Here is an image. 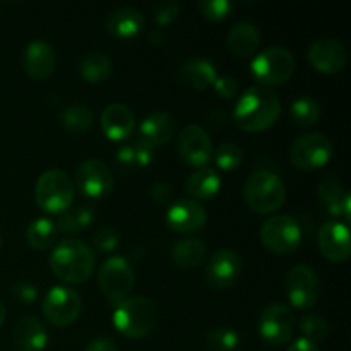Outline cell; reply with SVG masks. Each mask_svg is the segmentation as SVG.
I'll use <instances>...</instances> for the list:
<instances>
[{"label": "cell", "instance_id": "83f0119b", "mask_svg": "<svg viewBox=\"0 0 351 351\" xmlns=\"http://www.w3.org/2000/svg\"><path fill=\"white\" fill-rule=\"evenodd\" d=\"M112 60L103 51H88L77 62V71L89 84H98L112 74Z\"/></svg>", "mask_w": 351, "mask_h": 351}, {"label": "cell", "instance_id": "7c38bea8", "mask_svg": "<svg viewBox=\"0 0 351 351\" xmlns=\"http://www.w3.org/2000/svg\"><path fill=\"white\" fill-rule=\"evenodd\" d=\"M285 291L290 304L297 308H311L317 304L321 295V283L307 264H297L285 276Z\"/></svg>", "mask_w": 351, "mask_h": 351}, {"label": "cell", "instance_id": "8fae6325", "mask_svg": "<svg viewBox=\"0 0 351 351\" xmlns=\"http://www.w3.org/2000/svg\"><path fill=\"white\" fill-rule=\"evenodd\" d=\"M74 189H77L84 197L89 199H103L113 191L115 178H113L112 170L105 161L86 160L75 168L74 173Z\"/></svg>", "mask_w": 351, "mask_h": 351}, {"label": "cell", "instance_id": "5b68a950", "mask_svg": "<svg viewBox=\"0 0 351 351\" xmlns=\"http://www.w3.org/2000/svg\"><path fill=\"white\" fill-rule=\"evenodd\" d=\"M75 197L74 182L65 171L47 170L40 175L34 185V201L50 215H62L71 209Z\"/></svg>", "mask_w": 351, "mask_h": 351}, {"label": "cell", "instance_id": "484cf974", "mask_svg": "<svg viewBox=\"0 0 351 351\" xmlns=\"http://www.w3.org/2000/svg\"><path fill=\"white\" fill-rule=\"evenodd\" d=\"M319 197L322 204L332 216H341L343 219L350 221L351 218V197L346 189L335 178L322 182L319 185Z\"/></svg>", "mask_w": 351, "mask_h": 351}, {"label": "cell", "instance_id": "3957f363", "mask_svg": "<svg viewBox=\"0 0 351 351\" xmlns=\"http://www.w3.org/2000/svg\"><path fill=\"white\" fill-rule=\"evenodd\" d=\"M156 324L158 307L151 298L127 297L117 304L113 312V326L125 338H146L154 331Z\"/></svg>", "mask_w": 351, "mask_h": 351}, {"label": "cell", "instance_id": "d4e9b609", "mask_svg": "<svg viewBox=\"0 0 351 351\" xmlns=\"http://www.w3.org/2000/svg\"><path fill=\"white\" fill-rule=\"evenodd\" d=\"M261 45V33L252 23H237L226 36V47L235 57L249 58L256 55Z\"/></svg>", "mask_w": 351, "mask_h": 351}, {"label": "cell", "instance_id": "44dd1931", "mask_svg": "<svg viewBox=\"0 0 351 351\" xmlns=\"http://www.w3.org/2000/svg\"><path fill=\"white\" fill-rule=\"evenodd\" d=\"M99 123H101L103 134L113 143H119V141H125L134 132L136 117L132 110L123 103H110L103 110Z\"/></svg>", "mask_w": 351, "mask_h": 351}, {"label": "cell", "instance_id": "ffe728a7", "mask_svg": "<svg viewBox=\"0 0 351 351\" xmlns=\"http://www.w3.org/2000/svg\"><path fill=\"white\" fill-rule=\"evenodd\" d=\"M105 29L110 36L117 38V40H134L144 29L143 12L136 7H117L106 17Z\"/></svg>", "mask_w": 351, "mask_h": 351}, {"label": "cell", "instance_id": "c3c4849f", "mask_svg": "<svg viewBox=\"0 0 351 351\" xmlns=\"http://www.w3.org/2000/svg\"><path fill=\"white\" fill-rule=\"evenodd\" d=\"M3 321H5V305L0 300V326L3 324Z\"/></svg>", "mask_w": 351, "mask_h": 351}, {"label": "cell", "instance_id": "6da1fadb", "mask_svg": "<svg viewBox=\"0 0 351 351\" xmlns=\"http://www.w3.org/2000/svg\"><path fill=\"white\" fill-rule=\"evenodd\" d=\"M281 101L276 93L264 86L247 89L233 108V120L243 132H263L278 122Z\"/></svg>", "mask_w": 351, "mask_h": 351}, {"label": "cell", "instance_id": "7bdbcfd3", "mask_svg": "<svg viewBox=\"0 0 351 351\" xmlns=\"http://www.w3.org/2000/svg\"><path fill=\"white\" fill-rule=\"evenodd\" d=\"M134 156H136V167L147 168L154 161V149L141 139H137L136 146H134Z\"/></svg>", "mask_w": 351, "mask_h": 351}, {"label": "cell", "instance_id": "cb8c5ba5", "mask_svg": "<svg viewBox=\"0 0 351 351\" xmlns=\"http://www.w3.org/2000/svg\"><path fill=\"white\" fill-rule=\"evenodd\" d=\"M14 343L19 351H43L48 345V331L38 317H23L14 328Z\"/></svg>", "mask_w": 351, "mask_h": 351}, {"label": "cell", "instance_id": "7dc6e473", "mask_svg": "<svg viewBox=\"0 0 351 351\" xmlns=\"http://www.w3.org/2000/svg\"><path fill=\"white\" fill-rule=\"evenodd\" d=\"M147 41H149L153 47H160V45L165 43V33L160 29H154L147 34Z\"/></svg>", "mask_w": 351, "mask_h": 351}, {"label": "cell", "instance_id": "b9f144b4", "mask_svg": "<svg viewBox=\"0 0 351 351\" xmlns=\"http://www.w3.org/2000/svg\"><path fill=\"white\" fill-rule=\"evenodd\" d=\"M117 168L123 173H130L136 168V156H134V146H122L115 154Z\"/></svg>", "mask_w": 351, "mask_h": 351}, {"label": "cell", "instance_id": "e0dca14e", "mask_svg": "<svg viewBox=\"0 0 351 351\" xmlns=\"http://www.w3.org/2000/svg\"><path fill=\"white\" fill-rule=\"evenodd\" d=\"M208 213L192 199H182L171 204L167 211V225L175 233H195L204 228Z\"/></svg>", "mask_w": 351, "mask_h": 351}, {"label": "cell", "instance_id": "836d02e7", "mask_svg": "<svg viewBox=\"0 0 351 351\" xmlns=\"http://www.w3.org/2000/svg\"><path fill=\"white\" fill-rule=\"evenodd\" d=\"M240 336L232 328H215L206 335V346L211 351H237Z\"/></svg>", "mask_w": 351, "mask_h": 351}, {"label": "cell", "instance_id": "4fadbf2b", "mask_svg": "<svg viewBox=\"0 0 351 351\" xmlns=\"http://www.w3.org/2000/svg\"><path fill=\"white\" fill-rule=\"evenodd\" d=\"M295 315L285 304H271L259 317V335L269 346H283L293 336Z\"/></svg>", "mask_w": 351, "mask_h": 351}, {"label": "cell", "instance_id": "ba28073f", "mask_svg": "<svg viewBox=\"0 0 351 351\" xmlns=\"http://www.w3.org/2000/svg\"><path fill=\"white\" fill-rule=\"evenodd\" d=\"M134 281H136L134 269L125 257L113 256L106 259L103 266L99 267V290L112 304L117 305L129 297V293L132 291Z\"/></svg>", "mask_w": 351, "mask_h": 351}, {"label": "cell", "instance_id": "4316f807", "mask_svg": "<svg viewBox=\"0 0 351 351\" xmlns=\"http://www.w3.org/2000/svg\"><path fill=\"white\" fill-rule=\"evenodd\" d=\"M221 189V177L215 168H199L189 177L185 191L195 201H208Z\"/></svg>", "mask_w": 351, "mask_h": 351}, {"label": "cell", "instance_id": "2e32d148", "mask_svg": "<svg viewBox=\"0 0 351 351\" xmlns=\"http://www.w3.org/2000/svg\"><path fill=\"white\" fill-rule=\"evenodd\" d=\"M308 64L321 74H338L348 64V50L335 38L315 40L308 48Z\"/></svg>", "mask_w": 351, "mask_h": 351}, {"label": "cell", "instance_id": "d590c367", "mask_svg": "<svg viewBox=\"0 0 351 351\" xmlns=\"http://www.w3.org/2000/svg\"><path fill=\"white\" fill-rule=\"evenodd\" d=\"M213 158H215V163L219 170L232 171L240 167L243 160V153L242 147L237 146V144L225 143L213 153Z\"/></svg>", "mask_w": 351, "mask_h": 351}, {"label": "cell", "instance_id": "ac0fdd59", "mask_svg": "<svg viewBox=\"0 0 351 351\" xmlns=\"http://www.w3.org/2000/svg\"><path fill=\"white\" fill-rule=\"evenodd\" d=\"M319 250L331 263H345L351 254L348 225L341 221H328L319 232Z\"/></svg>", "mask_w": 351, "mask_h": 351}, {"label": "cell", "instance_id": "ab89813d", "mask_svg": "<svg viewBox=\"0 0 351 351\" xmlns=\"http://www.w3.org/2000/svg\"><path fill=\"white\" fill-rule=\"evenodd\" d=\"M10 291H12V297L24 305H31L38 298V288L27 281H19V283L12 285Z\"/></svg>", "mask_w": 351, "mask_h": 351}, {"label": "cell", "instance_id": "30bf717a", "mask_svg": "<svg viewBox=\"0 0 351 351\" xmlns=\"http://www.w3.org/2000/svg\"><path fill=\"white\" fill-rule=\"evenodd\" d=\"M45 319L55 328H65L77 321L82 311L81 297L69 287H53L45 295L41 305Z\"/></svg>", "mask_w": 351, "mask_h": 351}, {"label": "cell", "instance_id": "8992f818", "mask_svg": "<svg viewBox=\"0 0 351 351\" xmlns=\"http://www.w3.org/2000/svg\"><path fill=\"white\" fill-rule=\"evenodd\" d=\"M250 72L254 79L261 82L259 86L269 89L273 86H281L293 75L295 57L290 50L283 47L267 48L254 57Z\"/></svg>", "mask_w": 351, "mask_h": 351}, {"label": "cell", "instance_id": "5bb4252c", "mask_svg": "<svg viewBox=\"0 0 351 351\" xmlns=\"http://www.w3.org/2000/svg\"><path fill=\"white\" fill-rule=\"evenodd\" d=\"M177 151L182 161L192 168H206L213 160V141L197 123L184 127L177 139Z\"/></svg>", "mask_w": 351, "mask_h": 351}, {"label": "cell", "instance_id": "681fc988", "mask_svg": "<svg viewBox=\"0 0 351 351\" xmlns=\"http://www.w3.org/2000/svg\"><path fill=\"white\" fill-rule=\"evenodd\" d=\"M0 245H2V235H0Z\"/></svg>", "mask_w": 351, "mask_h": 351}, {"label": "cell", "instance_id": "d6a6232c", "mask_svg": "<svg viewBox=\"0 0 351 351\" xmlns=\"http://www.w3.org/2000/svg\"><path fill=\"white\" fill-rule=\"evenodd\" d=\"M62 125L71 134H84L93 127V112L86 105H71L62 113Z\"/></svg>", "mask_w": 351, "mask_h": 351}, {"label": "cell", "instance_id": "9a60e30c", "mask_svg": "<svg viewBox=\"0 0 351 351\" xmlns=\"http://www.w3.org/2000/svg\"><path fill=\"white\" fill-rule=\"evenodd\" d=\"M240 274H242V259L239 254L230 249L216 250L204 269L206 281L216 290H226L233 287L239 281Z\"/></svg>", "mask_w": 351, "mask_h": 351}, {"label": "cell", "instance_id": "603a6c76", "mask_svg": "<svg viewBox=\"0 0 351 351\" xmlns=\"http://www.w3.org/2000/svg\"><path fill=\"white\" fill-rule=\"evenodd\" d=\"M175 134V120L167 112H154L141 122L139 139L156 149L165 146Z\"/></svg>", "mask_w": 351, "mask_h": 351}, {"label": "cell", "instance_id": "7a4b0ae2", "mask_svg": "<svg viewBox=\"0 0 351 351\" xmlns=\"http://www.w3.org/2000/svg\"><path fill=\"white\" fill-rule=\"evenodd\" d=\"M50 269L65 283L81 285L91 278L95 269V252L81 240L67 239L51 250Z\"/></svg>", "mask_w": 351, "mask_h": 351}, {"label": "cell", "instance_id": "bcb514c9", "mask_svg": "<svg viewBox=\"0 0 351 351\" xmlns=\"http://www.w3.org/2000/svg\"><path fill=\"white\" fill-rule=\"evenodd\" d=\"M288 351H321V350H319L317 343L311 341V339L307 338H298L288 346Z\"/></svg>", "mask_w": 351, "mask_h": 351}, {"label": "cell", "instance_id": "74e56055", "mask_svg": "<svg viewBox=\"0 0 351 351\" xmlns=\"http://www.w3.org/2000/svg\"><path fill=\"white\" fill-rule=\"evenodd\" d=\"M197 7L199 12L209 21L226 19L233 10V3L230 0H202Z\"/></svg>", "mask_w": 351, "mask_h": 351}, {"label": "cell", "instance_id": "60d3db41", "mask_svg": "<svg viewBox=\"0 0 351 351\" xmlns=\"http://www.w3.org/2000/svg\"><path fill=\"white\" fill-rule=\"evenodd\" d=\"M213 88H215L216 95H218L219 98L230 99L239 93V82H237V79L232 77V75H218L215 84H213Z\"/></svg>", "mask_w": 351, "mask_h": 351}, {"label": "cell", "instance_id": "1f68e13d", "mask_svg": "<svg viewBox=\"0 0 351 351\" xmlns=\"http://www.w3.org/2000/svg\"><path fill=\"white\" fill-rule=\"evenodd\" d=\"M290 115L295 123L302 127L315 125L322 119V108L311 96H300L293 99L290 106Z\"/></svg>", "mask_w": 351, "mask_h": 351}, {"label": "cell", "instance_id": "7402d4cb", "mask_svg": "<svg viewBox=\"0 0 351 351\" xmlns=\"http://www.w3.org/2000/svg\"><path fill=\"white\" fill-rule=\"evenodd\" d=\"M218 72L216 65L208 58H189L180 65L177 72V79L184 88L192 91H202L215 84Z\"/></svg>", "mask_w": 351, "mask_h": 351}, {"label": "cell", "instance_id": "ee69618b", "mask_svg": "<svg viewBox=\"0 0 351 351\" xmlns=\"http://www.w3.org/2000/svg\"><path fill=\"white\" fill-rule=\"evenodd\" d=\"M149 195L156 204H167V202L170 201V195H171L170 185L163 180H156L154 184H151Z\"/></svg>", "mask_w": 351, "mask_h": 351}, {"label": "cell", "instance_id": "277c9868", "mask_svg": "<svg viewBox=\"0 0 351 351\" xmlns=\"http://www.w3.org/2000/svg\"><path fill=\"white\" fill-rule=\"evenodd\" d=\"M243 199L250 211L257 215H271L283 206L287 187L274 171L256 170L245 180Z\"/></svg>", "mask_w": 351, "mask_h": 351}, {"label": "cell", "instance_id": "f1b7e54d", "mask_svg": "<svg viewBox=\"0 0 351 351\" xmlns=\"http://www.w3.org/2000/svg\"><path fill=\"white\" fill-rule=\"evenodd\" d=\"M171 261L180 269H195L206 261L204 242L197 239L180 240L171 249Z\"/></svg>", "mask_w": 351, "mask_h": 351}, {"label": "cell", "instance_id": "f546056e", "mask_svg": "<svg viewBox=\"0 0 351 351\" xmlns=\"http://www.w3.org/2000/svg\"><path fill=\"white\" fill-rule=\"evenodd\" d=\"M58 239V230L51 219L36 218L29 223L26 230V240L33 249L48 250L55 245Z\"/></svg>", "mask_w": 351, "mask_h": 351}, {"label": "cell", "instance_id": "e575fe53", "mask_svg": "<svg viewBox=\"0 0 351 351\" xmlns=\"http://www.w3.org/2000/svg\"><path fill=\"white\" fill-rule=\"evenodd\" d=\"M300 326V331L304 335V338L311 339V341L319 343L322 339L328 338L329 335V322L328 319H324L319 314H307L300 319L298 322Z\"/></svg>", "mask_w": 351, "mask_h": 351}, {"label": "cell", "instance_id": "8d00e7d4", "mask_svg": "<svg viewBox=\"0 0 351 351\" xmlns=\"http://www.w3.org/2000/svg\"><path fill=\"white\" fill-rule=\"evenodd\" d=\"M119 243H120L119 232H117L113 226H103V228H99L98 232L93 235L91 249L98 250V252L101 254H110L119 247Z\"/></svg>", "mask_w": 351, "mask_h": 351}, {"label": "cell", "instance_id": "4dcf8cb0", "mask_svg": "<svg viewBox=\"0 0 351 351\" xmlns=\"http://www.w3.org/2000/svg\"><path fill=\"white\" fill-rule=\"evenodd\" d=\"M95 221V209L88 208V206H79L75 209H67L62 213L57 225L58 233H65V235H74V233L84 232L86 228L91 226Z\"/></svg>", "mask_w": 351, "mask_h": 351}, {"label": "cell", "instance_id": "52a82bcc", "mask_svg": "<svg viewBox=\"0 0 351 351\" xmlns=\"http://www.w3.org/2000/svg\"><path fill=\"white\" fill-rule=\"evenodd\" d=\"M261 242L269 252L290 256L302 243V228L293 216H271L261 226Z\"/></svg>", "mask_w": 351, "mask_h": 351}, {"label": "cell", "instance_id": "9c48e42d", "mask_svg": "<svg viewBox=\"0 0 351 351\" xmlns=\"http://www.w3.org/2000/svg\"><path fill=\"white\" fill-rule=\"evenodd\" d=\"M332 158V143L319 132L304 134L290 147V161L302 171H314L329 163Z\"/></svg>", "mask_w": 351, "mask_h": 351}, {"label": "cell", "instance_id": "f6af8a7d", "mask_svg": "<svg viewBox=\"0 0 351 351\" xmlns=\"http://www.w3.org/2000/svg\"><path fill=\"white\" fill-rule=\"evenodd\" d=\"M84 351H119V346L112 338H96L86 346Z\"/></svg>", "mask_w": 351, "mask_h": 351}, {"label": "cell", "instance_id": "d6986e66", "mask_svg": "<svg viewBox=\"0 0 351 351\" xmlns=\"http://www.w3.org/2000/svg\"><path fill=\"white\" fill-rule=\"evenodd\" d=\"M24 71L27 75L36 81H45L53 72L55 64H57V53L53 47L45 40H33L26 47L23 55Z\"/></svg>", "mask_w": 351, "mask_h": 351}, {"label": "cell", "instance_id": "f35d334b", "mask_svg": "<svg viewBox=\"0 0 351 351\" xmlns=\"http://www.w3.org/2000/svg\"><path fill=\"white\" fill-rule=\"evenodd\" d=\"M178 14H180V3L178 2H173V0L160 2L153 9V21L158 26H168V24L177 19Z\"/></svg>", "mask_w": 351, "mask_h": 351}]
</instances>
